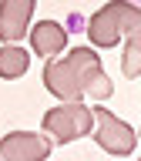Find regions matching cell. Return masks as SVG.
<instances>
[{
	"mask_svg": "<svg viewBox=\"0 0 141 161\" xmlns=\"http://www.w3.org/2000/svg\"><path fill=\"white\" fill-rule=\"evenodd\" d=\"M40 124H44V134L50 138V144H70V141L91 134L94 114H91V108L81 104V101H64L60 108H50Z\"/></svg>",
	"mask_w": 141,
	"mask_h": 161,
	"instance_id": "3",
	"label": "cell"
},
{
	"mask_svg": "<svg viewBox=\"0 0 141 161\" xmlns=\"http://www.w3.org/2000/svg\"><path fill=\"white\" fill-rule=\"evenodd\" d=\"M44 87L60 101H81L84 94H91L94 101H108L114 94V84L104 74L94 47H74L67 57H47Z\"/></svg>",
	"mask_w": 141,
	"mask_h": 161,
	"instance_id": "1",
	"label": "cell"
},
{
	"mask_svg": "<svg viewBox=\"0 0 141 161\" xmlns=\"http://www.w3.org/2000/svg\"><path fill=\"white\" fill-rule=\"evenodd\" d=\"M141 30V7L128 0H111L87 20V37L94 47H114L121 37Z\"/></svg>",
	"mask_w": 141,
	"mask_h": 161,
	"instance_id": "2",
	"label": "cell"
},
{
	"mask_svg": "<svg viewBox=\"0 0 141 161\" xmlns=\"http://www.w3.org/2000/svg\"><path fill=\"white\" fill-rule=\"evenodd\" d=\"M30 67V54L27 50L14 47V44H7V47H0V77L3 80H17L24 77Z\"/></svg>",
	"mask_w": 141,
	"mask_h": 161,
	"instance_id": "8",
	"label": "cell"
},
{
	"mask_svg": "<svg viewBox=\"0 0 141 161\" xmlns=\"http://www.w3.org/2000/svg\"><path fill=\"white\" fill-rule=\"evenodd\" d=\"M138 138H141V128H138Z\"/></svg>",
	"mask_w": 141,
	"mask_h": 161,
	"instance_id": "11",
	"label": "cell"
},
{
	"mask_svg": "<svg viewBox=\"0 0 141 161\" xmlns=\"http://www.w3.org/2000/svg\"><path fill=\"white\" fill-rule=\"evenodd\" d=\"M121 70H124V77H138V74H141V30H134V34L124 37Z\"/></svg>",
	"mask_w": 141,
	"mask_h": 161,
	"instance_id": "9",
	"label": "cell"
},
{
	"mask_svg": "<svg viewBox=\"0 0 141 161\" xmlns=\"http://www.w3.org/2000/svg\"><path fill=\"white\" fill-rule=\"evenodd\" d=\"M54 151L47 134H34V131H10L0 141V158L3 161H47Z\"/></svg>",
	"mask_w": 141,
	"mask_h": 161,
	"instance_id": "5",
	"label": "cell"
},
{
	"mask_svg": "<svg viewBox=\"0 0 141 161\" xmlns=\"http://www.w3.org/2000/svg\"><path fill=\"white\" fill-rule=\"evenodd\" d=\"M34 7L37 0H0V40L14 44V40L27 37Z\"/></svg>",
	"mask_w": 141,
	"mask_h": 161,
	"instance_id": "6",
	"label": "cell"
},
{
	"mask_svg": "<svg viewBox=\"0 0 141 161\" xmlns=\"http://www.w3.org/2000/svg\"><path fill=\"white\" fill-rule=\"evenodd\" d=\"M128 3H134V7H141V0H128Z\"/></svg>",
	"mask_w": 141,
	"mask_h": 161,
	"instance_id": "10",
	"label": "cell"
},
{
	"mask_svg": "<svg viewBox=\"0 0 141 161\" xmlns=\"http://www.w3.org/2000/svg\"><path fill=\"white\" fill-rule=\"evenodd\" d=\"M94 114V128H91V138L98 141V148H104L108 154L114 158H128L131 151H134V128L124 124L118 114H111L108 108H91Z\"/></svg>",
	"mask_w": 141,
	"mask_h": 161,
	"instance_id": "4",
	"label": "cell"
},
{
	"mask_svg": "<svg viewBox=\"0 0 141 161\" xmlns=\"http://www.w3.org/2000/svg\"><path fill=\"white\" fill-rule=\"evenodd\" d=\"M30 47L40 57H57L60 50L67 47V30L60 27L57 20H40L30 27Z\"/></svg>",
	"mask_w": 141,
	"mask_h": 161,
	"instance_id": "7",
	"label": "cell"
},
{
	"mask_svg": "<svg viewBox=\"0 0 141 161\" xmlns=\"http://www.w3.org/2000/svg\"><path fill=\"white\" fill-rule=\"evenodd\" d=\"M0 161H3V158H0Z\"/></svg>",
	"mask_w": 141,
	"mask_h": 161,
	"instance_id": "12",
	"label": "cell"
}]
</instances>
